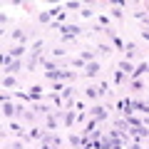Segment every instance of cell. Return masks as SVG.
<instances>
[{"label": "cell", "mask_w": 149, "mask_h": 149, "mask_svg": "<svg viewBox=\"0 0 149 149\" xmlns=\"http://www.w3.org/2000/svg\"><path fill=\"white\" fill-rule=\"evenodd\" d=\"M90 114L97 119V122H102V119H109V109H107V107H102V104L92 107V109H90Z\"/></svg>", "instance_id": "1"}, {"label": "cell", "mask_w": 149, "mask_h": 149, "mask_svg": "<svg viewBox=\"0 0 149 149\" xmlns=\"http://www.w3.org/2000/svg\"><path fill=\"white\" fill-rule=\"evenodd\" d=\"M15 114H17V107L13 104V102H8V97H3V117L10 119V117H15Z\"/></svg>", "instance_id": "2"}, {"label": "cell", "mask_w": 149, "mask_h": 149, "mask_svg": "<svg viewBox=\"0 0 149 149\" xmlns=\"http://www.w3.org/2000/svg\"><path fill=\"white\" fill-rule=\"evenodd\" d=\"M82 74L85 77H97L100 74V62H87V67L82 70Z\"/></svg>", "instance_id": "3"}, {"label": "cell", "mask_w": 149, "mask_h": 149, "mask_svg": "<svg viewBox=\"0 0 149 149\" xmlns=\"http://www.w3.org/2000/svg\"><path fill=\"white\" fill-rule=\"evenodd\" d=\"M62 122H65V127L70 129V127H72L74 122H77V114H74L72 109H67V112H62Z\"/></svg>", "instance_id": "4"}, {"label": "cell", "mask_w": 149, "mask_h": 149, "mask_svg": "<svg viewBox=\"0 0 149 149\" xmlns=\"http://www.w3.org/2000/svg\"><path fill=\"white\" fill-rule=\"evenodd\" d=\"M25 52H27V47H25V45H15V47H13L10 52H8V55H10L13 60H20V57H22Z\"/></svg>", "instance_id": "5"}, {"label": "cell", "mask_w": 149, "mask_h": 149, "mask_svg": "<svg viewBox=\"0 0 149 149\" xmlns=\"http://www.w3.org/2000/svg\"><path fill=\"white\" fill-rule=\"evenodd\" d=\"M10 35H13V40H17V42H20V45H22V42H25V40H27V32H25V30H13Z\"/></svg>", "instance_id": "6"}, {"label": "cell", "mask_w": 149, "mask_h": 149, "mask_svg": "<svg viewBox=\"0 0 149 149\" xmlns=\"http://www.w3.org/2000/svg\"><path fill=\"white\" fill-rule=\"evenodd\" d=\"M107 35H109V40H112V45H114V47H119V50H124V42H122V40H119V37L114 35V32H112V30H107Z\"/></svg>", "instance_id": "7"}, {"label": "cell", "mask_w": 149, "mask_h": 149, "mask_svg": "<svg viewBox=\"0 0 149 149\" xmlns=\"http://www.w3.org/2000/svg\"><path fill=\"white\" fill-rule=\"evenodd\" d=\"M117 70H122V72L127 74V77H132V72H134V67H132L129 62H119V65H117Z\"/></svg>", "instance_id": "8"}, {"label": "cell", "mask_w": 149, "mask_h": 149, "mask_svg": "<svg viewBox=\"0 0 149 149\" xmlns=\"http://www.w3.org/2000/svg\"><path fill=\"white\" fill-rule=\"evenodd\" d=\"M127 80H129V77L122 72V70H114V82H117V85H124Z\"/></svg>", "instance_id": "9"}, {"label": "cell", "mask_w": 149, "mask_h": 149, "mask_svg": "<svg viewBox=\"0 0 149 149\" xmlns=\"http://www.w3.org/2000/svg\"><path fill=\"white\" fill-rule=\"evenodd\" d=\"M124 55H127V60H132L134 55H137V47H134L132 42H127V45H124Z\"/></svg>", "instance_id": "10"}, {"label": "cell", "mask_w": 149, "mask_h": 149, "mask_svg": "<svg viewBox=\"0 0 149 149\" xmlns=\"http://www.w3.org/2000/svg\"><path fill=\"white\" fill-rule=\"evenodd\" d=\"M82 8V3H77V0H67L65 3V10H80Z\"/></svg>", "instance_id": "11"}, {"label": "cell", "mask_w": 149, "mask_h": 149, "mask_svg": "<svg viewBox=\"0 0 149 149\" xmlns=\"http://www.w3.org/2000/svg\"><path fill=\"white\" fill-rule=\"evenodd\" d=\"M82 60H85V62H95V52H92V50H82V55H80Z\"/></svg>", "instance_id": "12"}, {"label": "cell", "mask_w": 149, "mask_h": 149, "mask_svg": "<svg viewBox=\"0 0 149 149\" xmlns=\"http://www.w3.org/2000/svg\"><path fill=\"white\" fill-rule=\"evenodd\" d=\"M124 122H127V127H142V122H139V119L134 117V114H129V117L124 119Z\"/></svg>", "instance_id": "13"}, {"label": "cell", "mask_w": 149, "mask_h": 149, "mask_svg": "<svg viewBox=\"0 0 149 149\" xmlns=\"http://www.w3.org/2000/svg\"><path fill=\"white\" fill-rule=\"evenodd\" d=\"M3 87H15V77L13 74H5L3 77Z\"/></svg>", "instance_id": "14"}, {"label": "cell", "mask_w": 149, "mask_h": 149, "mask_svg": "<svg viewBox=\"0 0 149 149\" xmlns=\"http://www.w3.org/2000/svg\"><path fill=\"white\" fill-rule=\"evenodd\" d=\"M42 47H45V42H42V40H35V45L30 47V52H42Z\"/></svg>", "instance_id": "15"}, {"label": "cell", "mask_w": 149, "mask_h": 149, "mask_svg": "<svg viewBox=\"0 0 149 149\" xmlns=\"http://www.w3.org/2000/svg\"><path fill=\"white\" fill-rule=\"evenodd\" d=\"M70 65H72V67H82V70L87 67V62H85L82 57H77V60H70Z\"/></svg>", "instance_id": "16"}, {"label": "cell", "mask_w": 149, "mask_h": 149, "mask_svg": "<svg viewBox=\"0 0 149 149\" xmlns=\"http://www.w3.org/2000/svg\"><path fill=\"white\" fill-rule=\"evenodd\" d=\"M82 142H85L82 137H74V134H70V144H72V147H82Z\"/></svg>", "instance_id": "17"}, {"label": "cell", "mask_w": 149, "mask_h": 149, "mask_svg": "<svg viewBox=\"0 0 149 149\" xmlns=\"http://www.w3.org/2000/svg\"><path fill=\"white\" fill-rule=\"evenodd\" d=\"M85 95H87V100H95V97L100 95V92H97V87H87V90H85Z\"/></svg>", "instance_id": "18"}, {"label": "cell", "mask_w": 149, "mask_h": 149, "mask_svg": "<svg viewBox=\"0 0 149 149\" xmlns=\"http://www.w3.org/2000/svg\"><path fill=\"white\" fill-rule=\"evenodd\" d=\"M97 20H100V27H104V30H107V25H109V15H100Z\"/></svg>", "instance_id": "19"}, {"label": "cell", "mask_w": 149, "mask_h": 149, "mask_svg": "<svg viewBox=\"0 0 149 149\" xmlns=\"http://www.w3.org/2000/svg\"><path fill=\"white\" fill-rule=\"evenodd\" d=\"M129 85H132V90H144V82H139V80H129Z\"/></svg>", "instance_id": "20"}, {"label": "cell", "mask_w": 149, "mask_h": 149, "mask_svg": "<svg viewBox=\"0 0 149 149\" xmlns=\"http://www.w3.org/2000/svg\"><path fill=\"white\" fill-rule=\"evenodd\" d=\"M57 127V117H47V129H55Z\"/></svg>", "instance_id": "21"}, {"label": "cell", "mask_w": 149, "mask_h": 149, "mask_svg": "<svg viewBox=\"0 0 149 149\" xmlns=\"http://www.w3.org/2000/svg\"><path fill=\"white\" fill-rule=\"evenodd\" d=\"M97 52H102V55H109L112 50H109V45H100V47H97Z\"/></svg>", "instance_id": "22"}, {"label": "cell", "mask_w": 149, "mask_h": 149, "mask_svg": "<svg viewBox=\"0 0 149 149\" xmlns=\"http://www.w3.org/2000/svg\"><path fill=\"white\" fill-rule=\"evenodd\" d=\"M109 13H112V17H122V10H119V5H114Z\"/></svg>", "instance_id": "23"}, {"label": "cell", "mask_w": 149, "mask_h": 149, "mask_svg": "<svg viewBox=\"0 0 149 149\" xmlns=\"http://www.w3.org/2000/svg\"><path fill=\"white\" fill-rule=\"evenodd\" d=\"M37 20H40V22H50V13H47V10L40 13V17H37Z\"/></svg>", "instance_id": "24"}, {"label": "cell", "mask_w": 149, "mask_h": 149, "mask_svg": "<svg viewBox=\"0 0 149 149\" xmlns=\"http://www.w3.org/2000/svg\"><path fill=\"white\" fill-rule=\"evenodd\" d=\"M107 90H109V85H107V82H102V85L97 87V92H100V95H107Z\"/></svg>", "instance_id": "25"}, {"label": "cell", "mask_w": 149, "mask_h": 149, "mask_svg": "<svg viewBox=\"0 0 149 149\" xmlns=\"http://www.w3.org/2000/svg\"><path fill=\"white\" fill-rule=\"evenodd\" d=\"M82 17H92V15H95V10H90V8H82Z\"/></svg>", "instance_id": "26"}, {"label": "cell", "mask_w": 149, "mask_h": 149, "mask_svg": "<svg viewBox=\"0 0 149 149\" xmlns=\"http://www.w3.org/2000/svg\"><path fill=\"white\" fill-rule=\"evenodd\" d=\"M10 149H25V142H13Z\"/></svg>", "instance_id": "27"}, {"label": "cell", "mask_w": 149, "mask_h": 149, "mask_svg": "<svg viewBox=\"0 0 149 149\" xmlns=\"http://www.w3.org/2000/svg\"><path fill=\"white\" fill-rule=\"evenodd\" d=\"M52 90H55V92H62L65 87H62V82H52Z\"/></svg>", "instance_id": "28"}, {"label": "cell", "mask_w": 149, "mask_h": 149, "mask_svg": "<svg viewBox=\"0 0 149 149\" xmlns=\"http://www.w3.org/2000/svg\"><path fill=\"white\" fill-rule=\"evenodd\" d=\"M142 37H144V40L149 42V30H142Z\"/></svg>", "instance_id": "29"}, {"label": "cell", "mask_w": 149, "mask_h": 149, "mask_svg": "<svg viewBox=\"0 0 149 149\" xmlns=\"http://www.w3.org/2000/svg\"><path fill=\"white\" fill-rule=\"evenodd\" d=\"M147 104H149V100H147Z\"/></svg>", "instance_id": "30"}, {"label": "cell", "mask_w": 149, "mask_h": 149, "mask_svg": "<svg viewBox=\"0 0 149 149\" xmlns=\"http://www.w3.org/2000/svg\"><path fill=\"white\" fill-rule=\"evenodd\" d=\"M42 149H47V147H42Z\"/></svg>", "instance_id": "31"}]
</instances>
